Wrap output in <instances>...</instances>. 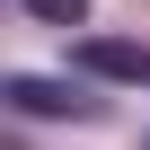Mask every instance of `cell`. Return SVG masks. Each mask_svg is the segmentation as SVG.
<instances>
[{
  "label": "cell",
  "instance_id": "1",
  "mask_svg": "<svg viewBox=\"0 0 150 150\" xmlns=\"http://www.w3.org/2000/svg\"><path fill=\"white\" fill-rule=\"evenodd\" d=\"M0 106L9 115H71V124H97L106 115V97H80L71 80H35V71H9V80H0Z\"/></svg>",
  "mask_w": 150,
  "mask_h": 150
},
{
  "label": "cell",
  "instance_id": "3",
  "mask_svg": "<svg viewBox=\"0 0 150 150\" xmlns=\"http://www.w3.org/2000/svg\"><path fill=\"white\" fill-rule=\"evenodd\" d=\"M27 9H35L44 27H80V18H88V0H27Z\"/></svg>",
  "mask_w": 150,
  "mask_h": 150
},
{
  "label": "cell",
  "instance_id": "2",
  "mask_svg": "<svg viewBox=\"0 0 150 150\" xmlns=\"http://www.w3.org/2000/svg\"><path fill=\"white\" fill-rule=\"evenodd\" d=\"M71 62H80L88 80H124V88H150V44H132V35H80V44H71Z\"/></svg>",
  "mask_w": 150,
  "mask_h": 150
}]
</instances>
